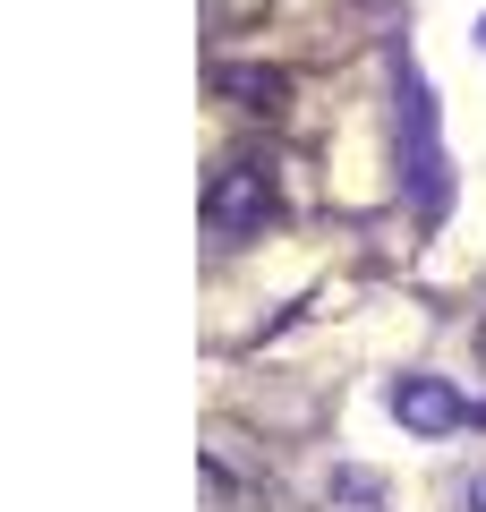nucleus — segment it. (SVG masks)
Instances as JSON below:
<instances>
[{
  "label": "nucleus",
  "instance_id": "1",
  "mask_svg": "<svg viewBox=\"0 0 486 512\" xmlns=\"http://www.w3.org/2000/svg\"><path fill=\"white\" fill-rule=\"evenodd\" d=\"M265 214H273V180L256 163H231L214 188H205V222H214L222 239H239V231H265Z\"/></svg>",
  "mask_w": 486,
  "mask_h": 512
},
{
  "label": "nucleus",
  "instance_id": "2",
  "mask_svg": "<svg viewBox=\"0 0 486 512\" xmlns=\"http://www.w3.org/2000/svg\"><path fill=\"white\" fill-rule=\"evenodd\" d=\"M393 419L410 427V436H452V427H461V393H452L444 376H401L393 384Z\"/></svg>",
  "mask_w": 486,
  "mask_h": 512
},
{
  "label": "nucleus",
  "instance_id": "3",
  "mask_svg": "<svg viewBox=\"0 0 486 512\" xmlns=\"http://www.w3.org/2000/svg\"><path fill=\"white\" fill-rule=\"evenodd\" d=\"M401 120H410V188H418V205H427V214H444V146H435V111H427V94H401Z\"/></svg>",
  "mask_w": 486,
  "mask_h": 512
},
{
  "label": "nucleus",
  "instance_id": "4",
  "mask_svg": "<svg viewBox=\"0 0 486 512\" xmlns=\"http://www.w3.org/2000/svg\"><path fill=\"white\" fill-rule=\"evenodd\" d=\"M461 504H469V512H486V478H469V495H461Z\"/></svg>",
  "mask_w": 486,
  "mask_h": 512
}]
</instances>
